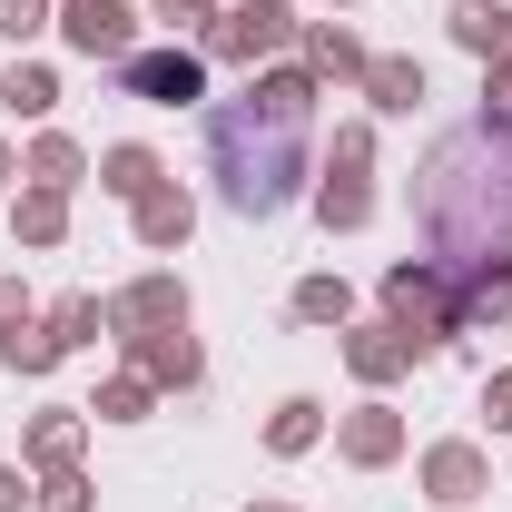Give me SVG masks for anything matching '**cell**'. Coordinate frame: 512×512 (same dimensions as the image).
<instances>
[{"label":"cell","instance_id":"obj_36","mask_svg":"<svg viewBox=\"0 0 512 512\" xmlns=\"http://www.w3.org/2000/svg\"><path fill=\"white\" fill-rule=\"evenodd\" d=\"M247 512H296V503H276V493H266V503H247Z\"/></svg>","mask_w":512,"mask_h":512},{"label":"cell","instance_id":"obj_1","mask_svg":"<svg viewBox=\"0 0 512 512\" xmlns=\"http://www.w3.org/2000/svg\"><path fill=\"white\" fill-rule=\"evenodd\" d=\"M316 69L306 60H266L247 79V99H217L207 109V168H217V197L237 207V217H276V207H296V197L316 188L306 178V128H316Z\"/></svg>","mask_w":512,"mask_h":512},{"label":"cell","instance_id":"obj_7","mask_svg":"<svg viewBox=\"0 0 512 512\" xmlns=\"http://www.w3.org/2000/svg\"><path fill=\"white\" fill-rule=\"evenodd\" d=\"M60 40L79 60L119 69L128 50H138V10H128V0H60Z\"/></svg>","mask_w":512,"mask_h":512},{"label":"cell","instance_id":"obj_18","mask_svg":"<svg viewBox=\"0 0 512 512\" xmlns=\"http://www.w3.org/2000/svg\"><path fill=\"white\" fill-rule=\"evenodd\" d=\"M453 306H463V335H503V325H512V266L453 276Z\"/></svg>","mask_w":512,"mask_h":512},{"label":"cell","instance_id":"obj_14","mask_svg":"<svg viewBox=\"0 0 512 512\" xmlns=\"http://www.w3.org/2000/svg\"><path fill=\"white\" fill-rule=\"evenodd\" d=\"M79 444H89V404H40V414L20 424L30 473H60V463H79Z\"/></svg>","mask_w":512,"mask_h":512},{"label":"cell","instance_id":"obj_19","mask_svg":"<svg viewBox=\"0 0 512 512\" xmlns=\"http://www.w3.org/2000/svg\"><path fill=\"white\" fill-rule=\"evenodd\" d=\"M168 178V158L148 148V138H119V148H99V197H119V207H138V197Z\"/></svg>","mask_w":512,"mask_h":512},{"label":"cell","instance_id":"obj_11","mask_svg":"<svg viewBox=\"0 0 512 512\" xmlns=\"http://www.w3.org/2000/svg\"><path fill=\"white\" fill-rule=\"evenodd\" d=\"M128 345V365L158 384V394H197V375H207V355H197V335L188 325H158V335H119Z\"/></svg>","mask_w":512,"mask_h":512},{"label":"cell","instance_id":"obj_29","mask_svg":"<svg viewBox=\"0 0 512 512\" xmlns=\"http://www.w3.org/2000/svg\"><path fill=\"white\" fill-rule=\"evenodd\" d=\"M40 30H60V0H0V40H10V50L40 40Z\"/></svg>","mask_w":512,"mask_h":512},{"label":"cell","instance_id":"obj_22","mask_svg":"<svg viewBox=\"0 0 512 512\" xmlns=\"http://www.w3.org/2000/svg\"><path fill=\"white\" fill-rule=\"evenodd\" d=\"M316 444H325V404H316V394H286V404L266 414V453L296 463V453H316Z\"/></svg>","mask_w":512,"mask_h":512},{"label":"cell","instance_id":"obj_13","mask_svg":"<svg viewBox=\"0 0 512 512\" xmlns=\"http://www.w3.org/2000/svg\"><path fill=\"white\" fill-rule=\"evenodd\" d=\"M444 30H453L463 60H483V69H503V79H512V10H503V0H453Z\"/></svg>","mask_w":512,"mask_h":512},{"label":"cell","instance_id":"obj_32","mask_svg":"<svg viewBox=\"0 0 512 512\" xmlns=\"http://www.w3.org/2000/svg\"><path fill=\"white\" fill-rule=\"evenodd\" d=\"M483 414H493V434H512V365H503V375H483Z\"/></svg>","mask_w":512,"mask_h":512},{"label":"cell","instance_id":"obj_27","mask_svg":"<svg viewBox=\"0 0 512 512\" xmlns=\"http://www.w3.org/2000/svg\"><path fill=\"white\" fill-rule=\"evenodd\" d=\"M50 335H60L69 355L99 345V335H109V296H60V306H50Z\"/></svg>","mask_w":512,"mask_h":512},{"label":"cell","instance_id":"obj_24","mask_svg":"<svg viewBox=\"0 0 512 512\" xmlns=\"http://www.w3.org/2000/svg\"><path fill=\"white\" fill-rule=\"evenodd\" d=\"M158 414V384L138 375V365H119V375L99 384V404H89V424H148Z\"/></svg>","mask_w":512,"mask_h":512},{"label":"cell","instance_id":"obj_33","mask_svg":"<svg viewBox=\"0 0 512 512\" xmlns=\"http://www.w3.org/2000/svg\"><path fill=\"white\" fill-rule=\"evenodd\" d=\"M10 325H30V286H20V276H0V335H10Z\"/></svg>","mask_w":512,"mask_h":512},{"label":"cell","instance_id":"obj_4","mask_svg":"<svg viewBox=\"0 0 512 512\" xmlns=\"http://www.w3.org/2000/svg\"><path fill=\"white\" fill-rule=\"evenodd\" d=\"M306 207H316L325 237L375 227V128H365V119L335 128V148H325V168H316V188H306Z\"/></svg>","mask_w":512,"mask_h":512},{"label":"cell","instance_id":"obj_20","mask_svg":"<svg viewBox=\"0 0 512 512\" xmlns=\"http://www.w3.org/2000/svg\"><path fill=\"white\" fill-rule=\"evenodd\" d=\"M365 99H375V119H414L434 89H424V60H365V79H355Z\"/></svg>","mask_w":512,"mask_h":512},{"label":"cell","instance_id":"obj_25","mask_svg":"<svg viewBox=\"0 0 512 512\" xmlns=\"http://www.w3.org/2000/svg\"><path fill=\"white\" fill-rule=\"evenodd\" d=\"M286 306H296V325H335V335H345V325H355V286H345V276H296Z\"/></svg>","mask_w":512,"mask_h":512},{"label":"cell","instance_id":"obj_6","mask_svg":"<svg viewBox=\"0 0 512 512\" xmlns=\"http://www.w3.org/2000/svg\"><path fill=\"white\" fill-rule=\"evenodd\" d=\"M119 89H128V99H148V109H207V60H197L188 40H168V50H128V60H119Z\"/></svg>","mask_w":512,"mask_h":512},{"label":"cell","instance_id":"obj_23","mask_svg":"<svg viewBox=\"0 0 512 512\" xmlns=\"http://www.w3.org/2000/svg\"><path fill=\"white\" fill-rule=\"evenodd\" d=\"M0 109H10V119H50V109H60V69L50 60H10L0 69Z\"/></svg>","mask_w":512,"mask_h":512},{"label":"cell","instance_id":"obj_26","mask_svg":"<svg viewBox=\"0 0 512 512\" xmlns=\"http://www.w3.org/2000/svg\"><path fill=\"white\" fill-rule=\"evenodd\" d=\"M60 355H69V345L50 335V316H30V325H10V335H0V365H10V375H50Z\"/></svg>","mask_w":512,"mask_h":512},{"label":"cell","instance_id":"obj_28","mask_svg":"<svg viewBox=\"0 0 512 512\" xmlns=\"http://www.w3.org/2000/svg\"><path fill=\"white\" fill-rule=\"evenodd\" d=\"M30 512H99V483H89L79 463H60V473L30 483Z\"/></svg>","mask_w":512,"mask_h":512},{"label":"cell","instance_id":"obj_15","mask_svg":"<svg viewBox=\"0 0 512 512\" xmlns=\"http://www.w3.org/2000/svg\"><path fill=\"white\" fill-rule=\"evenodd\" d=\"M345 375L365 384V394H384L394 375H414V345H404L384 316H375V325H345Z\"/></svg>","mask_w":512,"mask_h":512},{"label":"cell","instance_id":"obj_31","mask_svg":"<svg viewBox=\"0 0 512 512\" xmlns=\"http://www.w3.org/2000/svg\"><path fill=\"white\" fill-rule=\"evenodd\" d=\"M473 119H493V128H512V79H503V69H483V109H473Z\"/></svg>","mask_w":512,"mask_h":512},{"label":"cell","instance_id":"obj_21","mask_svg":"<svg viewBox=\"0 0 512 512\" xmlns=\"http://www.w3.org/2000/svg\"><path fill=\"white\" fill-rule=\"evenodd\" d=\"M79 178H89V148L60 138V128H40V138L20 148V188H79Z\"/></svg>","mask_w":512,"mask_h":512},{"label":"cell","instance_id":"obj_17","mask_svg":"<svg viewBox=\"0 0 512 512\" xmlns=\"http://www.w3.org/2000/svg\"><path fill=\"white\" fill-rule=\"evenodd\" d=\"M10 237L30 256L69 247V188H10Z\"/></svg>","mask_w":512,"mask_h":512},{"label":"cell","instance_id":"obj_2","mask_svg":"<svg viewBox=\"0 0 512 512\" xmlns=\"http://www.w3.org/2000/svg\"><path fill=\"white\" fill-rule=\"evenodd\" d=\"M414 237L444 276L473 266H512V128L463 119L424 148V178H414Z\"/></svg>","mask_w":512,"mask_h":512},{"label":"cell","instance_id":"obj_5","mask_svg":"<svg viewBox=\"0 0 512 512\" xmlns=\"http://www.w3.org/2000/svg\"><path fill=\"white\" fill-rule=\"evenodd\" d=\"M296 10L286 0H237V10H217L207 30H197V60H227V69H266L276 50H296Z\"/></svg>","mask_w":512,"mask_h":512},{"label":"cell","instance_id":"obj_16","mask_svg":"<svg viewBox=\"0 0 512 512\" xmlns=\"http://www.w3.org/2000/svg\"><path fill=\"white\" fill-rule=\"evenodd\" d=\"M296 60L316 69V89H345V79H365V60H375V50H365L345 20H306V30H296Z\"/></svg>","mask_w":512,"mask_h":512},{"label":"cell","instance_id":"obj_12","mask_svg":"<svg viewBox=\"0 0 512 512\" xmlns=\"http://www.w3.org/2000/svg\"><path fill=\"white\" fill-rule=\"evenodd\" d=\"M128 227H138V247H148V256H178L197 237V197L178 188V178H158V188L128 207Z\"/></svg>","mask_w":512,"mask_h":512},{"label":"cell","instance_id":"obj_3","mask_svg":"<svg viewBox=\"0 0 512 512\" xmlns=\"http://www.w3.org/2000/svg\"><path fill=\"white\" fill-rule=\"evenodd\" d=\"M384 325H394V335H404V345H414V365H424V355H444L453 335H463V306H453V276L444 266H434V256H404V266H384Z\"/></svg>","mask_w":512,"mask_h":512},{"label":"cell","instance_id":"obj_37","mask_svg":"<svg viewBox=\"0 0 512 512\" xmlns=\"http://www.w3.org/2000/svg\"><path fill=\"white\" fill-rule=\"evenodd\" d=\"M325 10H355V0H325Z\"/></svg>","mask_w":512,"mask_h":512},{"label":"cell","instance_id":"obj_35","mask_svg":"<svg viewBox=\"0 0 512 512\" xmlns=\"http://www.w3.org/2000/svg\"><path fill=\"white\" fill-rule=\"evenodd\" d=\"M20 188V158H10V138H0V197Z\"/></svg>","mask_w":512,"mask_h":512},{"label":"cell","instance_id":"obj_30","mask_svg":"<svg viewBox=\"0 0 512 512\" xmlns=\"http://www.w3.org/2000/svg\"><path fill=\"white\" fill-rule=\"evenodd\" d=\"M148 20H168V30H207L217 0H148Z\"/></svg>","mask_w":512,"mask_h":512},{"label":"cell","instance_id":"obj_9","mask_svg":"<svg viewBox=\"0 0 512 512\" xmlns=\"http://www.w3.org/2000/svg\"><path fill=\"white\" fill-rule=\"evenodd\" d=\"M158 325H188V286H178L168 266L128 276L119 296H109V335H158Z\"/></svg>","mask_w":512,"mask_h":512},{"label":"cell","instance_id":"obj_8","mask_svg":"<svg viewBox=\"0 0 512 512\" xmlns=\"http://www.w3.org/2000/svg\"><path fill=\"white\" fill-rule=\"evenodd\" d=\"M414 483H424V493H434L444 512H463V503H483V493H493V453H483V444H463V434H444V444H424Z\"/></svg>","mask_w":512,"mask_h":512},{"label":"cell","instance_id":"obj_10","mask_svg":"<svg viewBox=\"0 0 512 512\" xmlns=\"http://www.w3.org/2000/svg\"><path fill=\"white\" fill-rule=\"evenodd\" d=\"M335 453H345L355 473H384V463H404V414H394L384 394H365L355 414H335Z\"/></svg>","mask_w":512,"mask_h":512},{"label":"cell","instance_id":"obj_34","mask_svg":"<svg viewBox=\"0 0 512 512\" xmlns=\"http://www.w3.org/2000/svg\"><path fill=\"white\" fill-rule=\"evenodd\" d=\"M0 512H30V483H20V463H0Z\"/></svg>","mask_w":512,"mask_h":512}]
</instances>
